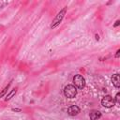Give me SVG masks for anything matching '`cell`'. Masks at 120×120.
Segmentation results:
<instances>
[{
  "label": "cell",
  "mask_w": 120,
  "mask_h": 120,
  "mask_svg": "<svg viewBox=\"0 0 120 120\" xmlns=\"http://www.w3.org/2000/svg\"><path fill=\"white\" fill-rule=\"evenodd\" d=\"M15 93H16V89L14 88V89H13V90H12V91H11V92H10V93H9V94L7 96V97H6V100L10 99V98H12V97L15 95Z\"/></svg>",
  "instance_id": "8"
},
{
  "label": "cell",
  "mask_w": 120,
  "mask_h": 120,
  "mask_svg": "<svg viewBox=\"0 0 120 120\" xmlns=\"http://www.w3.org/2000/svg\"><path fill=\"white\" fill-rule=\"evenodd\" d=\"M73 83H74V86H76L77 88L82 89L85 85V80L82 75L78 74L73 77Z\"/></svg>",
  "instance_id": "2"
},
{
  "label": "cell",
  "mask_w": 120,
  "mask_h": 120,
  "mask_svg": "<svg viewBox=\"0 0 120 120\" xmlns=\"http://www.w3.org/2000/svg\"><path fill=\"white\" fill-rule=\"evenodd\" d=\"M119 52H120V50L117 51V53H116V57H119Z\"/></svg>",
  "instance_id": "11"
},
{
  "label": "cell",
  "mask_w": 120,
  "mask_h": 120,
  "mask_svg": "<svg viewBox=\"0 0 120 120\" xmlns=\"http://www.w3.org/2000/svg\"><path fill=\"white\" fill-rule=\"evenodd\" d=\"M118 24H119V21H117V22H115V24H114V26H117Z\"/></svg>",
  "instance_id": "12"
},
{
  "label": "cell",
  "mask_w": 120,
  "mask_h": 120,
  "mask_svg": "<svg viewBox=\"0 0 120 120\" xmlns=\"http://www.w3.org/2000/svg\"><path fill=\"white\" fill-rule=\"evenodd\" d=\"M12 110H13V111H17V112H20V111H21L20 109H12Z\"/></svg>",
  "instance_id": "13"
},
{
  "label": "cell",
  "mask_w": 120,
  "mask_h": 120,
  "mask_svg": "<svg viewBox=\"0 0 120 120\" xmlns=\"http://www.w3.org/2000/svg\"><path fill=\"white\" fill-rule=\"evenodd\" d=\"M8 87H6V88H5V89H4V90H3V92H2V93H1V94H0V97H2V96H3V95H4V93H5V92H6V90H7V89H8Z\"/></svg>",
  "instance_id": "10"
},
{
  "label": "cell",
  "mask_w": 120,
  "mask_h": 120,
  "mask_svg": "<svg viewBox=\"0 0 120 120\" xmlns=\"http://www.w3.org/2000/svg\"><path fill=\"white\" fill-rule=\"evenodd\" d=\"M65 13H66V8H63L58 14H57V16L55 17V19L53 20V22H52V25H51V27L52 28H54L55 26H57L58 24H59V22L62 21V19L64 18V15H65Z\"/></svg>",
  "instance_id": "4"
},
{
  "label": "cell",
  "mask_w": 120,
  "mask_h": 120,
  "mask_svg": "<svg viewBox=\"0 0 120 120\" xmlns=\"http://www.w3.org/2000/svg\"><path fill=\"white\" fill-rule=\"evenodd\" d=\"M119 97H120V94L117 93V94H116V97H115V100H114L116 103H119V102H120V98H119Z\"/></svg>",
  "instance_id": "9"
},
{
  "label": "cell",
  "mask_w": 120,
  "mask_h": 120,
  "mask_svg": "<svg viewBox=\"0 0 120 120\" xmlns=\"http://www.w3.org/2000/svg\"><path fill=\"white\" fill-rule=\"evenodd\" d=\"M79 112H80V108L78 106H76V105H72L68 109V113L69 115H71V116L77 115Z\"/></svg>",
  "instance_id": "5"
},
{
  "label": "cell",
  "mask_w": 120,
  "mask_h": 120,
  "mask_svg": "<svg viewBox=\"0 0 120 120\" xmlns=\"http://www.w3.org/2000/svg\"><path fill=\"white\" fill-rule=\"evenodd\" d=\"M64 94L67 98H73L76 95H77V90L76 87L72 84H68L65 88H64Z\"/></svg>",
  "instance_id": "1"
},
{
  "label": "cell",
  "mask_w": 120,
  "mask_h": 120,
  "mask_svg": "<svg viewBox=\"0 0 120 120\" xmlns=\"http://www.w3.org/2000/svg\"><path fill=\"white\" fill-rule=\"evenodd\" d=\"M100 116H101V112L99 111L93 110L90 112V119L91 120H98V118H100Z\"/></svg>",
  "instance_id": "6"
},
{
  "label": "cell",
  "mask_w": 120,
  "mask_h": 120,
  "mask_svg": "<svg viewBox=\"0 0 120 120\" xmlns=\"http://www.w3.org/2000/svg\"><path fill=\"white\" fill-rule=\"evenodd\" d=\"M112 84L115 87L118 88L120 86V76H119V74H114L112 78Z\"/></svg>",
  "instance_id": "7"
},
{
  "label": "cell",
  "mask_w": 120,
  "mask_h": 120,
  "mask_svg": "<svg viewBox=\"0 0 120 120\" xmlns=\"http://www.w3.org/2000/svg\"><path fill=\"white\" fill-rule=\"evenodd\" d=\"M101 104H102V106H104L106 108H111V107H112L115 104V101H114V98L112 97H111V96L108 95V96H105L102 98Z\"/></svg>",
  "instance_id": "3"
}]
</instances>
